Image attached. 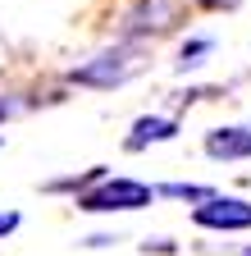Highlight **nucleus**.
Here are the masks:
<instances>
[{
    "mask_svg": "<svg viewBox=\"0 0 251 256\" xmlns=\"http://www.w3.org/2000/svg\"><path fill=\"white\" fill-rule=\"evenodd\" d=\"M9 114H14V101H5V96H0V124H5Z\"/></svg>",
    "mask_w": 251,
    "mask_h": 256,
    "instance_id": "nucleus-11",
    "label": "nucleus"
},
{
    "mask_svg": "<svg viewBox=\"0 0 251 256\" xmlns=\"http://www.w3.org/2000/svg\"><path fill=\"white\" fill-rule=\"evenodd\" d=\"M142 69H146V50L133 46V42H119V46H110V50H101V55H91V60L73 64V69H69V82H82V87H101V92H110V87L133 82Z\"/></svg>",
    "mask_w": 251,
    "mask_h": 256,
    "instance_id": "nucleus-1",
    "label": "nucleus"
},
{
    "mask_svg": "<svg viewBox=\"0 0 251 256\" xmlns=\"http://www.w3.org/2000/svg\"><path fill=\"white\" fill-rule=\"evenodd\" d=\"M206 156H215V160H242V156H251V128H210L206 133Z\"/></svg>",
    "mask_w": 251,
    "mask_h": 256,
    "instance_id": "nucleus-5",
    "label": "nucleus"
},
{
    "mask_svg": "<svg viewBox=\"0 0 251 256\" xmlns=\"http://www.w3.org/2000/svg\"><path fill=\"white\" fill-rule=\"evenodd\" d=\"M155 202V188L137 178H101L91 192H78V210L91 215H114V210H142Z\"/></svg>",
    "mask_w": 251,
    "mask_h": 256,
    "instance_id": "nucleus-2",
    "label": "nucleus"
},
{
    "mask_svg": "<svg viewBox=\"0 0 251 256\" xmlns=\"http://www.w3.org/2000/svg\"><path fill=\"white\" fill-rule=\"evenodd\" d=\"M210 50H215V42H210V37H192V42H183V50H178V74L197 69V64H201Z\"/></svg>",
    "mask_w": 251,
    "mask_h": 256,
    "instance_id": "nucleus-7",
    "label": "nucleus"
},
{
    "mask_svg": "<svg viewBox=\"0 0 251 256\" xmlns=\"http://www.w3.org/2000/svg\"><path fill=\"white\" fill-rule=\"evenodd\" d=\"M14 229H18V210H5V215H0V238L14 234Z\"/></svg>",
    "mask_w": 251,
    "mask_h": 256,
    "instance_id": "nucleus-9",
    "label": "nucleus"
},
{
    "mask_svg": "<svg viewBox=\"0 0 251 256\" xmlns=\"http://www.w3.org/2000/svg\"><path fill=\"white\" fill-rule=\"evenodd\" d=\"M192 220L201 224V229H251V202H242V197H215L210 202H201L197 210H192Z\"/></svg>",
    "mask_w": 251,
    "mask_h": 256,
    "instance_id": "nucleus-4",
    "label": "nucleus"
},
{
    "mask_svg": "<svg viewBox=\"0 0 251 256\" xmlns=\"http://www.w3.org/2000/svg\"><path fill=\"white\" fill-rule=\"evenodd\" d=\"M242 256H251V247H247V252H242Z\"/></svg>",
    "mask_w": 251,
    "mask_h": 256,
    "instance_id": "nucleus-13",
    "label": "nucleus"
},
{
    "mask_svg": "<svg viewBox=\"0 0 251 256\" xmlns=\"http://www.w3.org/2000/svg\"><path fill=\"white\" fill-rule=\"evenodd\" d=\"M155 192H160V197H178V202H197V206L215 197L210 188H197V183H165V188H155Z\"/></svg>",
    "mask_w": 251,
    "mask_h": 256,
    "instance_id": "nucleus-8",
    "label": "nucleus"
},
{
    "mask_svg": "<svg viewBox=\"0 0 251 256\" xmlns=\"http://www.w3.org/2000/svg\"><path fill=\"white\" fill-rule=\"evenodd\" d=\"M183 18L178 0H137V10L123 18V37H160Z\"/></svg>",
    "mask_w": 251,
    "mask_h": 256,
    "instance_id": "nucleus-3",
    "label": "nucleus"
},
{
    "mask_svg": "<svg viewBox=\"0 0 251 256\" xmlns=\"http://www.w3.org/2000/svg\"><path fill=\"white\" fill-rule=\"evenodd\" d=\"M201 5H210V10H219V5H238V0H201Z\"/></svg>",
    "mask_w": 251,
    "mask_h": 256,
    "instance_id": "nucleus-12",
    "label": "nucleus"
},
{
    "mask_svg": "<svg viewBox=\"0 0 251 256\" xmlns=\"http://www.w3.org/2000/svg\"><path fill=\"white\" fill-rule=\"evenodd\" d=\"M169 138H178V119H165V114H142L137 124H133V133H128V151H146L151 142H169Z\"/></svg>",
    "mask_w": 251,
    "mask_h": 256,
    "instance_id": "nucleus-6",
    "label": "nucleus"
},
{
    "mask_svg": "<svg viewBox=\"0 0 251 256\" xmlns=\"http://www.w3.org/2000/svg\"><path fill=\"white\" fill-rule=\"evenodd\" d=\"M146 252H174V242L169 238H155V242H146Z\"/></svg>",
    "mask_w": 251,
    "mask_h": 256,
    "instance_id": "nucleus-10",
    "label": "nucleus"
}]
</instances>
